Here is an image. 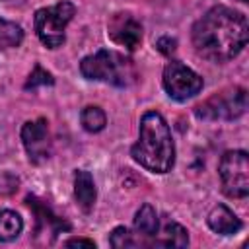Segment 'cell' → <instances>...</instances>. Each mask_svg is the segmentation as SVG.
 <instances>
[{
  "label": "cell",
  "mask_w": 249,
  "mask_h": 249,
  "mask_svg": "<svg viewBox=\"0 0 249 249\" xmlns=\"http://www.w3.org/2000/svg\"><path fill=\"white\" fill-rule=\"evenodd\" d=\"M53 82L54 80H53V76L47 70H43L41 66H35L33 72L29 74L27 82H25V89H33L37 86H53Z\"/></svg>",
  "instance_id": "18"
},
{
  "label": "cell",
  "mask_w": 249,
  "mask_h": 249,
  "mask_svg": "<svg viewBox=\"0 0 249 249\" xmlns=\"http://www.w3.org/2000/svg\"><path fill=\"white\" fill-rule=\"evenodd\" d=\"M156 47H158V51L160 53H163V54H171L173 51H175V47H177V41L173 39V37H160L158 41H156Z\"/></svg>",
  "instance_id": "20"
},
{
  "label": "cell",
  "mask_w": 249,
  "mask_h": 249,
  "mask_svg": "<svg viewBox=\"0 0 249 249\" xmlns=\"http://www.w3.org/2000/svg\"><path fill=\"white\" fill-rule=\"evenodd\" d=\"M74 196H76L78 206L84 212H89L93 208L97 191H95V183H93V177L89 171L78 169L74 173Z\"/></svg>",
  "instance_id": "11"
},
{
  "label": "cell",
  "mask_w": 249,
  "mask_h": 249,
  "mask_svg": "<svg viewBox=\"0 0 249 249\" xmlns=\"http://www.w3.org/2000/svg\"><path fill=\"white\" fill-rule=\"evenodd\" d=\"M74 4L68 0H62L51 8H41L35 12V31L39 41L49 47L56 49L64 43V29L74 18Z\"/></svg>",
  "instance_id": "4"
},
{
  "label": "cell",
  "mask_w": 249,
  "mask_h": 249,
  "mask_svg": "<svg viewBox=\"0 0 249 249\" xmlns=\"http://www.w3.org/2000/svg\"><path fill=\"white\" fill-rule=\"evenodd\" d=\"M247 18L228 6L210 8L193 25V45L196 53L212 62H226L237 56L247 45Z\"/></svg>",
  "instance_id": "1"
},
{
  "label": "cell",
  "mask_w": 249,
  "mask_h": 249,
  "mask_svg": "<svg viewBox=\"0 0 249 249\" xmlns=\"http://www.w3.org/2000/svg\"><path fill=\"white\" fill-rule=\"evenodd\" d=\"M130 154L136 163H140L152 173L171 171L175 163V146L169 124L160 113L148 111L140 119L138 140L132 146Z\"/></svg>",
  "instance_id": "2"
},
{
  "label": "cell",
  "mask_w": 249,
  "mask_h": 249,
  "mask_svg": "<svg viewBox=\"0 0 249 249\" xmlns=\"http://www.w3.org/2000/svg\"><path fill=\"white\" fill-rule=\"evenodd\" d=\"M23 230V220L14 210H0V241L16 239Z\"/></svg>",
  "instance_id": "14"
},
{
  "label": "cell",
  "mask_w": 249,
  "mask_h": 249,
  "mask_svg": "<svg viewBox=\"0 0 249 249\" xmlns=\"http://www.w3.org/2000/svg\"><path fill=\"white\" fill-rule=\"evenodd\" d=\"M23 41V31L18 23L0 18V49H14Z\"/></svg>",
  "instance_id": "16"
},
{
  "label": "cell",
  "mask_w": 249,
  "mask_h": 249,
  "mask_svg": "<svg viewBox=\"0 0 249 249\" xmlns=\"http://www.w3.org/2000/svg\"><path fill=\"white\" fill-rule=\"evenodd\" d=\"M163 89L171 99L185 101L202 89V78L183 62L171 60L163 68Z\"/></svg>",
  "instance_id": "6"
},
{
  "label": "cell",
  "mask_w": 249,
  "mask_h": 249,
  "mask_svg": "<svg viewBox=\"0 0 249 249\" xmlns=\"http://www.w3.org/2000/svg\"><path fill=\"white\" fill-rule=\"evenodd\" d=\"M19 187V177L10 173V171H4L0 173V196H10L18 191Z\"/></svg>",
  "instance_id": "19"
},
{
  "label": "cell",
  "mask_w": 249,
  "mask_h": 249,
  "mask_svg": "<svg viewBox=\"0 0 249 249\" xmlns=\"http://www.w3.org/2000/svg\"><path fill=\"white\" fill-rule=\"evenodd\" d=\"M156 245H161V247H187L189 245V233L183 226L175 224V222H169L163 226L160 237L156 239Z\"/></svg>",
  "instance_id": "12"
},
{
  "label": "cell",
  "mask_w": 249,
  "mask_h": 249,
  "mask_svg": "<svg viewBox=\"0 0 249 249\" xmlns=\"http://www.w3.org/2000/svg\"><path fill=\"white\" fill-rule=\"evenodd\" d=\"M222 189L231 198L249 195V158L243 150H230L222 156L218 165Z\"/></svg>",
  "instance_id": "5"
},
{
  "label": "cell",
  "mask_w": 249,
  "mask_h": 249,
  "mask_svg": "<svg viewBox=\"0 0 249 249\" xmlns=\"http://www.w3.org/2000/svg\"><path fill=\"white\" fill-rule=\"evenodd\" d=\"M109 35L115 43L134 51L142 41V25L130 14H117L109 23Z\"/></svg>",
  "instance_id": "9"
},
{
  "label": "cell",
  "mask_w": 249,
  "mask_h": 249,
  "mask_svg": "<svg viewBox=\"0 0 249 249\" xmlns=\"http://www.w3.org/2000/svg\"><path fill=\"white\" fill-rule=\"evenodd\" d=\"M64 245L66 247H88V249H95V243L91 239H84V237H72Z\"/></svg>",
  "instance_id": "21"
},
{
  "label": "cell",
  "mask_w": 249,
  "mask_h": 249,
  "mask_svg": "<svg viewBox=\"0 0 249 249\" xmlns=\"http://www.w3.org/2000/svg\"><path fill=\"white\" fill-rule=\"evenodd\" d=\"M239 2H247V0H239Z\"/></svg>",
  "instance_id": "22"
},
{
  "label": "cell",
  "mask_w": 249,
  "mask_h": 249,
  "mask_svg": "<svg viewBox=\"0 0 249 249\" xmlns=\"http://www.w3.org/2000/svg\"><path fill=\"white\" fill-rule=\"evenodd\" d=\"M80 72L88 80L107 82L113 86H126L134 78V68L128 58L115 51L101 49L80 62Z\"/></svg>",
  "instance_id": "3"
},
{
  "label": "cell",
  "mask_w": 249,
  "mask_h": 249,
  "mask_svg": "<svg viewBox=\"0 0 249 249\" xmlns=\"http://www.w3.org/2000/svg\"><path fill=\"white\" fill-rule=\"evenodd\" d=\"M21 142L33 163H41L51 156V138L45 119L27 121L21 126Z\"/></svg>",
  "instance_id": "8"
},
{
  "label": "cell",
  "mask_w": 249,
  "mask_h": 249,
  "mask_svg": "<svg viewBox=\"0 0 249 249\" xmlns=\"http://www.w3.org/2000/svg\"><path fill=\"white\" fill-rule=\"evenodd\" d=\"M80 121H82V126L88 130V132H99L105 128L107 124V117L103 113V109L95 107V105H89V107H84L82 113H80Z\"/></svg>",
  "instance_id": "15"
},
{
  "label": "cell",
  "mask_w": 249,
  "mask_h": 249,
  "mask_svg": "<svg viewBox=\"0 0 249 249\" xmlns=\"http://www.w3.org/2000/svg\"><path fill=\"white\" fill-rule=\"evenodd\" d=\"M247 109V93L243 88H233L231 91L218 93L206 103L196 107L200 119H237Z\"/></svg>",
  "instance_id": "7"
},
{
  "label": "cell",
  "mask_w": 249,
  "mask_h": 249,
  "mask_svg": "<svg viewBox=\"0 0 249 249\" xmlns=\"http://www.w3.org/2000/svg\"><path fill=\"white\" fill-rule=\"evenodd\" d=\"M109 243L115 247V249H124V247H134L136 241L132 239V233L124 228V226H119L111 231L109 235Z\"/></svg>",
  "instance_id": "17"
},
{
  "label": "cell",
  "mask_w": 249,
  "mask_h": 249,
  "mask_svg": "<svg viewBox=\"0 0 249 249\" xmlns=\"http://www.w3.org/2000/svg\"><path fill=\"white\" fill-rule=\"evenodd\" d=\"M134 228L142 235H156L158 233V212L152 204H142L134 216Z\"/></svg>",
  "instance_id": "13"
},
{
  "label": "cell",
  "mask_w": 249,
  "mask_h": 249,
  "mask_svg": "<svg viewBox=\"0 0 249 249\" xmlns=\"http://www.w3.org/2000/svg\"><path fill=\"white\" fill-rule=\"evenodd\" d=\"M206 220H208L210 230L220 233V235H233V233H237L241 230V220L226 204L214 206Z\"/></svg>",
  "instance_id": "10"
}]
</instances>
